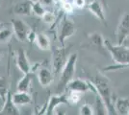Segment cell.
Returning a JSON list of instances; mask_svg holds the SVG:
<instances>
[{
    "label": "cell",
    "mask_w": 129,
    "mask_h": 115,
    "mask_svg": "<svg viewBox=\"0 0 129 115\" xmlns=\"http://www.w3.org/2000/svg\"><path fill=\"white\" fill-rule=\"evenodd\" d=\"M96 87L97 95L100 96L104 104L108 107L110 115H116L115 109V100H114V92L112 90V86L110 84L109 79L106 78L101 73H96L94 76H92L90 80Z\"/></svg>",
    "instance_id": "cell-1"
},
{
    "label": "cell",
    "mask_w": 129,
    "mask_h": 115,
    "mask_svg": "<svg viewBox=\"0 0 129 115\" xmlns=\"http://www.w3.org/2000/svg\"><path fill=\"white\" fill-rule=\"evenodd\" d=\"M105 47L111 55L116 65L106 67L104 71L119 70L129 67V47L124 44H112L108 39H105Z\"/></svg>",
    "instance_id": "cell-2"
},
{
    "label": "cell",
    "mask_w": 129,
    "mask_h": 115,
    "mask_svg": "<svg viewBox=\"0 0 129 115\" xmlns=\"http://www.w3.org/2000/svg\"><path fill=\"white\" fill-rule=\"evenodd\" d=\"M77 58H78L77 53H71L68 59L67 63L64 64V68L62 69L59 82H58V86H57L58 93H63L64 89L68 87V84L73 80L76 70Z\"/></svg>",
    "instance_id": "cell-3"
},
{
    "label": "cell",
    "mask_w": 129,
    "mask_h": 115,
    "mask_svg": "<svg viewBox=\"0 0 129 115\" xmlns=\"http://www.w3.org/2000/svg\"><path fill=\"white\" fill-rule=\"evenodd\" d=\"M51 49H52V59H51L52 71L55 75H57L61 73L64 64L68 61V59L70 55L69 54L70 47L67 48L64 46H54L51 47Z\"/></svg>",
    "instance_id": "cell-4"
},
{
    "label": "cell",
    "mask_w": 129,
    "mask_h": 115,
    "mask_svg": "<svg viewBox=\"0 0 129 115\" xmlns=\"http://www.w3.org/2000/svg\"><path fill=\"white\" fill-rule=\"evenodd\" d=\"M76 30L77 29L74 21L69 18L68 15H64L58 28V39L61 43V46H64L66 40L72 37L76 33Z\"/></svg>",
    "instance_id": "cell-5"
},
{
    "label": "cell",
    "mask_w": 129,
    "mask_h": 115,
    "mask_svg": "<svg viewBox=\"0 0 129 115\" xmlns=\"http://www.w3.org/2000/svg\"><path fill=\"white\" fill-rule=\"evenodd\" d=\"M117 44H124L129 38V14L125 13L120 17L116 31Z\"/></svg>",
    "instance_id": "cell-6"
},
{
    "label": "cell",
    "mask_w": 129,
    "mask_h": 115,
    "mask_svg": "<svg viewBox=\"0 0 129 115\" xmlns=\"http://www.w3.org/2000/svg\"><path fill=\"white\" fill-rule=\"evenodd\" d=\"M12 29L14 35L19 41H25L27 39V35L30 31V28L22 19H12Z\"/></svg>",
    "instance_id": "cell-7"
},
{
    "label": "cell",
    "mask_w": 129,
    "mask_h": 115,
    "mask_svg": "<svg viewBox=\"0 0 129 115\" xmlns=\"http://www.w3.org/2000/svg\"><path fill=\"white\" fill-rule=\"evenodd\" d=\"M88 43L93 50L101 54H106L107 50L105 47V38L98 32H93L88 35Z\"/></svg>",
    "instance_id": "cell-8"
},
{
    "label": "cell",
    "mask_w": 129,
    "mask_h": 115,
    "mask_svg": "<svg viewBox=\"0 0 129 115\" xmlns=\"http://www.w3.org/2000/svg\"><path fill=\"white\" fill-rule=\"evenodd\" d=\"M69 104L67 93H58L56 95H51L49 99L47 105L45 106L44 115H53V111L56 107H58L61 104Z\"/></svg>",
    "instance_id": "cell-9"
},
{
    "label": "cell",
    "mask_w": 129,
    "mask_h": 115,
    "mask_svg": "<svg viewBox=\"0 0 129 115\" xmlns=\"http://www.w3.org/2000/svg\"><path fill=\"white\" fill-rule=\"evenodd\" d=\"M16 63L17 68L23 73V74H28L31 72L32 64L28 60V57L23 48H19L16 51Z\"/></svg>",
    "instance_id": "cell-10"
},
{
    "label": "cell",
    "mask_w": 129,
    "mask_h": 115,
    "mask_svg": "<svg viewBox=\"0 0 129 115\" xmlns=\"http://www.w3.org/2000/svg\"><path fill=\"white\" fill-rule=\"evenodd\" d=\"M87 8H88L89 12L92 14L99 21L106 24V17H105L104 7H103L102 2L100 0H92L91 2H90L87 5Z\"/></svg>",
    "instance_id": "cell-11"
},
{
    "label": "cell",
    "mask_w": 129,
    "mask_h": 115,
    "mask_svg": "<svg viewBox=\"0 0 129 115\" xmlns=\"http://www.w3.org/2000/svg\"><path fill=\"white\" fill-rule=\"evenodd\" d=\"M12 11L15 15L17 16H31L32 12V2L29 0H21L16 2L13 6Z\"/></svg>",
    "instance_id": "cell-12"
},
{
    "label": "cell",
    "mask_w": 129,
    "mask_h": 115,
    "mask_svg": "<svg viewBox=\"0 0 129 115\" xmlns=\"http://www.w3.org/2000/svg\"><path fill=\"white\" fill-rule=\"evenodd\" d=\"M0 115H20L18 106L13 102L11 92H9L6 97L4 104L0 110Z\"/></svg>",
    "instance_id": "cell-13"
},
{
    "label": "cell",
    "mask_w": 129,
    "mask_h": 115,
    "mask_svg": "<svg viewBox=\"0 0 129 115\" xmlns=\"http://www.w3.org/2000/svg\"><path fill=\"white\" fill-rule=\"evenodd\" d=\"M38 73V81L42 86H48L53 82V73L46 66H41L37 70Z\"/></svg>",
    "instance_id": "cell-14"
},
{
    "label": "cell",
    "mask_w": 129,
    "mask_h": 115,
    "mask_svg": "<svg viewBox=\"0 0 129 115\" xmlns=\"http://www.w3.org/2000/svg\"><path fill=\"white\" fill-rule=\"evenodd\" d=\"M68 89L71 91H76L79 93H86L90 91V81L82 80V79H73L68 84Z\"/></svg>",
    "instance_id": "cell-15"
},
{
    "label": "cell",
    "mask_w": 129,
    "mask_h": 115,
    "mask_svg": "<svg viewBox=\"0 0 129 115\" xmlns=\"http://www.w3.org/2000/svg\"><path fill=\"white\" fill-rule=\"evenodd\" d=\"M12 99H13V102L17 106H23V105L31 104L32 102V96L29 92L17 91L16 93L12 94Z\"/></svg>",
    "instance_id": "cell-16"
},
{
    "label": "cell",
    "mask_w": 129,
    "mask_h": 115,
    "mask_svg": "<svg viewBox=\"0 0 129 115\" xmlns=\"http://www.w3.org/2000/svg\"><path fill=\"white\" fill-rule=\"evenodd\" d=\"M32 72L28 74H23V77L18 81L16 84V89L17 91L21 92H29L30 86H31V82H32Z\"/></svg>",
    "instance_id": "cell-17"
},
{
    "label": "cell",
    "mask_w": 129,
    "mask_h": 115,
    "mask_svg": "<svg viewBox=\"0 0 129 115\" xmlns=\"http://www.w3.org/2000/svg\"><path fill=\"white\" fill-rule=\"evenodd\" d=\"M115 109L117 114L127 115L129 110V98H118L115 101Z\"/></svg>",
    "instance_id": "cell-18"
},
{
    "label": "cell",
    "mask_w": 129,
    "mask_h": 115,
    "mask_svg": "<svg viewBox=\"0 0 129 115\" xmlns=\"http://www.w3.org/2000/svg\"><path fill=\"white\" fill-rule=\"evenodd\" d=\"M93 115H110L108 107L104 104L102 99L99 95H95L94 100V106H93Z\"/></svg>",
    "instance_id": "cell-19"
},
{
    "label": "cell",
    "mask_w": 129,
    "mask_h": 115,
    "mask_svg": "<svg viewBox=\"0 0 129 115\" xmlns=\"http://www.w3.org/2000/svg\"><path fill=\"white\" fill-rule=\"evenodd\" d=\"M35 43L37 44V46L42 51H47L51 48V44H50V40H49L48 37L43 33H39L37 35Z\"/></svg>",
    "instance_id": "cell-20"
},
{
    "label": "cell",
    "mask_w": 129,
    "mask_h": 115,
    "mask_svg": "<svg viewBox=\"0 0 129 115\" xmlns=\"http://www.w3.org/2000/svg\"><path fill=\"white\" fill-rule=\"evenodd\" d=\"M9 92H10V86L7 79L5 77H0V98L3 100V102L6 100V97Z\"/></svg>",
    "instance_id": "cell-21"
},
{
    "label": "cell",
    "mask_w": 129,
    "mask_h": 115,
    "mask_svg": "<svg viewBox=\"0 0 129 115\" xmlns=\"http://www.w3.org/2000/svg\"><path fill=\"white\" fill-rule=\"evenodd\" d=\"M13 34H14V32H13L12 28L5 27L0 29V42H2V43L7 42L12 38Z\"/></svg>",
    "instance_id": "cell-22"
},
{
    "label": "cell",
    "mask_w": 129,
    "mask_h": 115,
    "mask_svg": "<svg viewBox=\"0 0 129 115\" xmlns=\"http://www.w3.org/2000/svg\"><path fill=\"white\" fill-rule=\"evenodd\" d=\"M45 11H46V10L44 9V6L42 4V2H41V1H38V2L32 3V12L35 16L42 17L43 15H44Z\"/></svg>",
    "instance_id": "cell-23"
},
{
    "label": "cell",
    "mask_w": 129,
    "mask_h": 115,
    "mask_svg": "<svg viewBox=\"0 0 129 115\" xmlns=\"http://www.w3.org/2000/svg\"><path fill=\"white\" fill-rule=\"evenodd\" d=\"M81 94L82 93L76 92V91H71V90H69V92H68V94H67L69 104H78L81 100Z\"/></svg>",
    "instance_id": "cell-24"
},
{
    "label": "cell",
    "mask_w": 129,
    "mask_h": 115,
    "mask_svg": "<svg viewBox=\"0 0 129 115\" xmlns=\"http://www.w3.org/2000/svg\"><path fill=\"white\" fill-rule=\"evenodd\" d=\"M42 19L44 23L46 24H49V25H52L54 22L56 21V16L53 12L50 11H45L44 15L42 17Z\"/></svg>",
    "instance_id": "cell-25"
},
{
    "label": "cell",
    "mask_w": 129,
    "mask_h": 115,
    "mask_svg": "<svg viewBox=\"0 0 129 115\" xmlns=\"http://www.w3.org/2000/svg\"><path fill=\"white\" fill-rule=\"evenodd\" d=\"M62 9L66 13V15H69V14H72V12L74 10V6H73L72 3H70L68 0H66L64 2L62 3Z\"/></svg>",
    "instance_id": "cell-26"
},
{
    "label": "cell",
    "mask_w": 129,
    "mask_h": 115,
    "mask_svg": "<svg viewBox=\"0 0 129 115\" xmlns=\"http://www.w3.org/2000/svg\"><path fill=\"white\" fill-rule=\"evenodd\" d=\"M80 115H93V108L90 104H84L80 107Z\"/></svg>",
    "instance_id": "cell-27"
},
{
    "label": "cell",
    "mask_w": 129,
    "mask_h": 115,
    "mask_svg": "<svg viewBox=\"0 0 129 115\" xmlns=\"http://www.w3.org/2000/svg\"><path fill=\"white\" fill-rule=\"evenodd\" d=\"M37 35L38 34L35 32V30H31L30 29V31H29V33L27 35V39L30 43H34V42H36V38H37Z\"/></svg>",
    "instance_id": "cell-28"
},
{
    "label": "cell",
    "mask_w": 129,
    "mask_h": 115,
    "mask_svg": "<svg viewBox=\"0 0 129 115\" xmlns=\"http://www.w3.org/2000/svg\"><path fill=\"white\" fill-rule=\"evenodd\" d=\"M72 4L74 6V8L83 9L86 6V1L85 0H72Z\"/></svg>",
    "instance_id": "cell-29"
},
{
    "label": "cell",
    "mask_w": 129,
    "mask_h": 115,
    "mask_svg": "<svg viewBox=\"0 0 129 115\" xmlns=\"http://www.w3.org/2000/svg\"><path fill=\"white\" fill-rule=\"evenodd\" d=\"M43 6H51L55 2V0H40Z\"/></svg>",
    "instance_id": "cell-30"
},
{
    "label": "cell",
    "mask_w": 129,
    "mask_h": 115,
    "mask_svg": "<svg viewBox=\"0 0 129 115\" xmlns=\"http://www.w3.org/2000/svg\"><path fill=\"white\" fill-rule=\"evenodd\" d=\"M55 115H66V112H64V110H62V109H58V110H56V113H55Z\"/></svg>",
    "instance_id": "cell-31"
},
{
    "label": "cell",
    "mask_w": 129,
    "mask_h": 115,
    "mask_svg": "<svg viewBox=\"0 0 129 115\" xmlns=\"http://www.w3.org/2000/svg\"><path fill=\"white\" fill-rule=\"evenodd\" d=\"M29 1H31L32 3H35V2H38V1H40V0H29Z\"/></svg>",
    "instance_id": "cell-32"
},
{
    "label": "cell",
    "mask_w": 129,
    "mask_h": 115,
    "mask_svg": "<svg viewBox=\"0 0 129 115\" xmlns=\"http://www.w3.org/2000/svg\"><path fill=\"white\" fill-rule=\"evenodd\" d=\"M1 55H2V50H1V48H0V58H1Z\"/></svg>",
    "instance_id": "cell-33"
},
{
    "label": "cell",
    "mask_w": 129,
    "mask_h": 115,
    "mask_svg": "<svg viewBox=\"0 0 129 115\" xmlns=\"http://www.w3.org/2000/svg\"><path fill=\"white\" fill-rule=\"evenodd\" d=\"M127 115H129V110H128V112H127Z\"/></svg>",
    "instance_id": "cell-34"
}]
</instances>
